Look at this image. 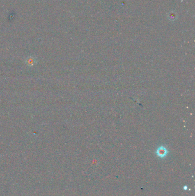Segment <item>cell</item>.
<instances>
[{
	"label": "cell",
	"instance_id": "7a4b0ae2",
	"mask_svg": "<svg viewBox=\"0 0 195 196\" xmlns=\"http://www.w3.org/2000/svg\"><path fill=\"white\" fill-rule=\"evenodd\" d=\"M183 189H184V190H187V189H188L187 186H184L183 187Z\"/></svg>",
	"mask_w": 195,
	"mask_h": 196
},
{
	"label": "cell",
	"instance_id": "6da1fadb",
	"mask_svg": "<svg viewBox=\"0 0 195 196\" xmlns=\"http://www.w3.org/2000/svg\"><path fill=\"white\" fill-rule=\"evenodd\" d=\"M156 153L157 155L159 157L163 158H165L168 154V150L166 147L164 146H160L157 149Z\"/></svg>",
	"mask_w": 195,
	"mask_h": 196
}]
</instances>
